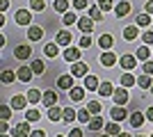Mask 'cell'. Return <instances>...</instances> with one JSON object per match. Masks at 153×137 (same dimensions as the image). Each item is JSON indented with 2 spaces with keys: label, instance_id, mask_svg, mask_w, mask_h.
<instances>
[{
  "label": "cell",
  "instance_id": "cell-44",
  "mask_svg": "<svg viewBox=\"0 0 153 137\" xmlns=\"http://www.w3.org/2000/svg\"><path fill=\"white\" fill-rule=\"evenodd\" d=\"M73 9L85 12V9H89V2H87V0H73Z\"/></svg>",
  "mask_w": 153,
  "mask_h": 137
},
{
  "label": "cell",
  "instance_id": "cell-33",
  "mask_svg": "<svg viewBox=\"0 0 153 137\" xmlns=\"http://www.w3.org/2000/svg\"><path fill=\"white\" fill-rule=\"evenodd\" d=\"M137 87H142V89H151V87H153V80H151V76L142 73L140 78H137Z\"/></svg>",
  "mask_w": 153,
  "mask_h": 137
},
{
  "label": "cell",
  "instance_id": "cell-25",
  "mask_svg": "<svg viewBox=\"0 0 153 137\" xmlns=\"http://www.w3.org/2000/svg\"><path fill=\"white\" fill-rule=\"evenodd\" d=\"M44 53H46V57H57V53H59V44H57V41H51V44H46V46H44Z\"/></svg>",
  "mask_w": 153,
  "mask_h": 137
},
{
  "label": "cell",
  "instance_id": "cell-50",
  "mask_svg": "<svg viewBox=\"0 0 153 137\" xmlns=\"http://www.w3.org/2000/svg\"><path fill=\"white\" fill-rule=\"evenodd\" d=\"M9 9V0H0V12H7Z\"/></svg>",
  "mask_w": 153,
  "mask_h": 137
},
{
  "label": "cell",
  "instance_id": "cell-8",
  "mask_svg": "<svg viewBox=\"0 0 153 137\" xmlns=\"http://www.w3.org/2000/svg\"><path fill=\"white\" fill-rule=\"evenodd\" d=\"M30 55H32V48L27 44H21V46L14 48V57H16V59H27Z\"/></svg>",
  "mask_w": 153,
  "mask_h": 137
},
{
  "label": "cell",
  "instance_id": "cell-48",
  "mask_svg": "<svg viewBox=\"0 0 153 137\" xmlns=\"http://www.w3.org/2000/svg\"><path fill=\"white\" fill-rule=\"evenodd\" d=\"M142 73H146V76H153V62H151V59L142 64Z\"/></svg>",
  "mask_w": 153,
  "mask_h": 137
},
{
  "label": "cell",
  "instance_id": "cell-60",
  "mask_svg": "<svg viewBox=\"0 0 153 137\" xmlns=\"http://www.w3.org/2000/svg\"><path fill=\"white\" fill-rule=\"evenodd\" d=\"M57 137H64V135H57Z\"/></svg>",
  "mask_w": 153,
  "mask_h": 137
},
{
  "label": "cell",
  "instance_id": "cell-29",
  "mask_svg": "<svg viewBox=\"0 0 153 137\" xmlns=\"http://www.w3.org/2000/svg\"><path fill=\"white\" fill-rule=\"evenodd\" d=\"M53 9L57 14H66L69 12V0H53Z\"/></svg>",
  "mask_w": 153,
  "mask_h": 137
},
{
  "label": "cell",
  "instance_id": "cell-45",
  "mask_svg": "<svg viewBox=\"0 0 153 137\" xmlns=\"http://www.w3.org/2000/svg\"><path fill=\"white\" fill-rule=\"evenodd\" d=\"M98 7H101L103 12H110V9H114V2L112 0H98Z\"/></svg>",
  "mask_w": 153,
  "mask_h": 137
},
{
  "label": "cell",
  "instance_id": "cell-38",
  "mask_svg": "<svg viewBox=\"0 0 153 137\" xmlns=\"http://www.w3.org/2000/svg\"><path fill=\"white\" fill-rule=\"evenodd\" d=\"M78 21H80V19H78L73 12H66V14L62 16V23H64V25H73V23H78Z\"/></svg>",
  "mask_w": 153,
  "mask_h": 137
},
{
  "label": "cell",
  "instance_id": "cell-1",
  "mask_svg": "<svg viewBox=\"0 0 153 137\" xmlns=\"http://www.w3.org/2000/svg\"><path fill=\"white\" fill-rule=\"evenodd\" d=\"M14 21L19 23V25H32V9H16L14 14Z\"/></svg>",
  "mask_w": 153,
  "mask_h": 137
},
{
  "label": "cell",
  "instance_id": "cell-55",
  "mask_svg": "<svg viewBox=\"0 0 153 137\" xmlns=\"http://www.w3.org/2000/svg\"><path fill=\"white\" fill-rule=\"evenodd\" d=\"M119 137H133V135H130V133H121Z\"/></svg>",
  "mask_w": 153,
  "mask_h": 137
},
{
  "label": "cell",
  "instance_id": "cell-30",
  "mask_svg": "<svg viewBox=\"0 0 153 137\" xmlns=\"http://www.w3.org/2000/svg\"><path fill=\"white\" fill-rule=\"evenodd\" d=\"M16 78H19V76H16V73H14L12 69H5V71L0 73V80H2L5 85H12V82H14Z\"/></svg>",
  "mask_w": 153,
  "mask_h": 137
},
{
  "label": "cell",
  "instance_id": "cell-14",
  "mask_svg": "<svg viewBox=\"0 0 153 137\" xmlns=\"http://www.w3.org/2000/svg\"><path fill=\"white\" fill-rule=\"evenodd\" d=\"M80 55H82V50H78V48H66V50H64V59L71 62V64L80 62Z\"/></svg>",
  "mask_w": 153,
  "mask_h": 137
},
{
  "label": "cell",
  "instance_id": "cell-15",
  "mask_svg": "<svg viewBox=\"0 0 153 137\" xmlns=\"http://www.w3.org/2000/svg\"><path fill=\"white\" fill-rule=\"evenodd\" d=\"M27 39H30V41H39V39H44V27H39V25H30V27H27Z\"/></svg>",
  "mask_w": 153,
  "mask_h": 137
},
{
  "label": "cell",
  "instance_id": "cell-57",
  "mask_svg": "<svg viewBox=\"0 0 153 137\" xmlns=\"http://www.w3.org/2000/svg\"><path fill=\"white\" fill-rule=\"evenodd\" d=\"M137 137H146V135H137Z\"/></svg>",
  "mask_w": 153,
  "mask_h": 137
},
{
  "label": "cell",
  "instance_id": "cell-39",
  "mask_svg": "<svg viewBox=\"0 0 153 137\" xmlns=\"http://www.w3.org/2000/svg\"><path fill=\"white\" fill-rule=\"evenodd\" d=\"M137 25L140 27H149L151 25V14H146V12L140 14V16H137Z\"/></svg>",
  "mask_w": 153,
  "mask_h": 137
},
{
  "label": "cell",
  "instance_id": "cell-6",
  "mask_svg": "<svg viewBox=\"0 0 153 137\" xmlns=\"http://www.w3.org/2000/svg\"><path fill=\"white\" fill-rule=\"evenodd\" d=\"M110 117H112V121H123V119H128V110L123 105H114L110 110Z\"/></svg>",
  "mask_w": 153,
  "mask_h": 137
},
{
  "label": "cell",
  "instance_id": "cell-12",
  "mask_svg": "<svg viewBox=\"0 0 153 137\" xmlns=\"http://www.w3.org/2000/svg\"><path fill=\"white\" fill-rule=\"evenodd\" d=\"M16 76H19V80H21V82H30V80H32V76H34V71H32V66H19Z\"/></svg>",
  "mask_w": 153,
  "mask_h": 137
},
{
  "label": "cell",
  "instance_id": "cell-36",
  "mask_svg": "<svg viewBox=\"0 0 153 137\" xmlns=\"http://www.w3.org/2000/svg\"><path fill=\"white\" fill-rule=\"evenodd\" d=\"M30 66H32V71L37 73V76H41V73L46 71V64L41 62V59H32V62H30Z\"/></svg>",
  "mask_w": 153,
  "mask_h": 137
},
{
  "label": "cell",
  "instance_id": "cell-28",
  "mask_svg": "<svg viewBox=\"0 0 153 137\" xmlns=\"http://www.w3.org/2000/svg\"><path fill=\"white\" fill-rule=\"evenodd\" d=\"M133 85H137V78H135L130 71H126L121 76V87H126V89H128V87H133Z\"/></svg>",
  "mask_w": 153,
  "mask_h": 137
},
{
  "label": "cell",
  "instance_id": "cell-3",
  "mask_svg": "<svg viewBox=\"0 0 153 137\" xmlns=\"http://www.w3.org/2000/svg\"><path fill=\"white\" fill-rule=\"evenodd\" d=\"M30 121H23V124H16L12 128V135L14 137H30Z\"/></svg>",
  "mask_w": 153,
  "mask_h": 137
},
{
  "label": "cell",
  "instance_id": "cell-56",
  "mask_svg": "<svg viewBox=\"0 0 153 137\" xmlns=\"http://www.w3.org/2000/svg\"><path fill=\"white\" fill-rule=\"evenodd\" d=\"M0 137H7V135H5V133H2V135H0Z\"/></svg>",
  "mask_w": 153,
  "mask_h": 137
},
{
  "label": "cell",
  "instance_id": "cell-23",
  "mask_svg": "<svg viewBox=\"0 0 153 137\" xmlns=\"http://www.w3.org/2000/svg\"><path fill=\"white\" fill-rule=\"evenodd\" d=\"M87 126H89V130H94V133L105 130V121H103V119L98 117V114H94V117H91V121H89Z\"/></svg>",
  "mask_w": 153,
  "mask_h": 137
},
{
  "label": "cell",
  "instance_id": "cell-27",
  "mask_svg": "<svg viewBox=\"0 0 153 137\" xmlns=\"http://www.w3.org/2000/svg\"><path fill=\"white\" fill-rule=\"evenodd\" d=\"M69 98H71V103L82 101V98H85V87H73V89L69 91Z\"/></svg>",
  "mask_w": 153,
  "mask_h": 137
},
{
  "label": "cell",
  "instance_id": "cell-13",
  "mask_svg": "<svg viewBox=\"0 0 153 137\" xmlns=\"http://www.w3.org/2000/svg\"><path fill=\"white\" fill-rule=\"evenodd\" d=\"M85 89L87 91H98V87H101V80L96 78V76H85Z\"/></svg>",
  "mask_w": 153,
  "mask_h": 137
},
{
  "label": "cell",
  "instance_id": "cell-53",
  "mask_svg": "<svg viewBox=\"0 0 153 137\" xmlns=\"http://www.w3.org/2000/svg\"><path fill=\"white\" fill-rule=\"evenodd\" d=\"M9 130V121H2V124H0V133H7Z\"/></svg>",
  "mask_w": 153,
  "mask_h": 137
},
{
  "label": "cell",
  "instance_id": "cell-16",
  "mask_svg": "<svg viewBox=\"0 0 153 137\" xmlns=\"http://www.w3.org/2000/svg\"><path fill=\"white\" fill-rule=\"evenodd\" d=\"M41 103H44L46 107H53V105H57V91H55V89L44 91V101H41Z\"/></svg>",
  "mask_w": 153,
  "mask_h": 137
},
{
  "label": "cell",
  "instance_id": "cell-21",
  "mask_svg": "<svg viewBox=\"0 0 153 137\" xmlns=\"http://www.w3.org/2000/svg\"><path fill=\"white\" fill-rule=\"evenodd\" d=\"M130 9H133V7H130V2H119V5L114 7V16H117V19H123V16H128V14H130Z\"/></svg>",
  "mask_w": 153,
  "mask_h": 137
},
{
  "label": "cell",
  "instance_id": "cell-32",
  "mask_svg": "<svg viewBox=\"0 0 153 137\" xmlns=\"http://www.w3.org/2000/svg\"><path fill=\"white\" fill-rule=\"evenodd\" d=\"M151 53H153V50H149V46H142V48H137V50H135V57L142 59V62H149Z\"/></svg>",
  "mask_w": 153,
  "mask_h": 137
},
{
  "label": "cell",
  "instance_id": "cell-19",
  "mask_svg": "<svg viewBox=\"0 0 153 137\" xmlns=\"http://www.w3.org/2000/svg\"><path fill=\"white\" fill-rule=\"evenodd\" d=\"M144 121H146V114H144V112H133V114H130V126H133V128H142Z\"/></svg>",
  "mask_w": 153,
  "mask_h": 137
},
{
  "label": "cell",
  "instance_id": "cell-52",
  "mask_svg": "<svg viewBox=\"0 0 153 137\" xmlns=\"http://www.w3.org/2000/svg\"><path fill=\"white\" fill-rule=\"evenodd\" d=\"M30 137H46V133H44V130H32Z\"/></svg>",
  "mask_w": 153,
  "mask_h": 137
},
{
  "label": "cell",
  "instance_id": "cell-5",
  "mask_svg": "<svg viewBox=\"0 0 153 137\" xmlns=\"http://www.w3.org/2000/svg\"><path fill=\"white\" fill-rule=\"evenodd\" d=\"M94 23H96V21L91 19V16H82V19L78 21V30L85 32V34H89L91 30H94Z\"/></svg>",
  "mask_w": 153,
  "mask_h": 137
},
{
  "label": "cell",
  "instance_id": "cell-17",
  "mask_svg": "<svg viewBox=\"0 0 153 137\" xmlns=\"http://www.w3.org/2000/svg\"><path fill=\"white\" fill-rule=\"evenodd\" d=\"M98 46H101L103 50H110V48L114 46V37H112V34H110V32L101 34V37H98Z\"/></svg>",
  "mask_w": 153,
  "mask_h": 137
},
{
  "label": "cell",
  "instance_id": "cell-35",
  "mask_svg": "<svg viewBox=\"0 0 153 137\" xmlns=\"http://www.w3.org/2000/svg\"><path fill=\"white\" fill-rule=\"evenodd\" d=\"M89 16H91V19L96 21V23H101V21H103V9L98 7V2L89 7Z\"/></svg>",
  "mask_w": 153,
  "mask_h": 137
},
{
  "label": "cell",
  "instance_id": "cell-49",
  "mask_svg": "<svg viewBox=\"0 0 153 137\" xmlns=\"http://www.w3.org/2000/svg\"><path fill=\"white\" fill-rule=\"evenodd\" d=\"M69 137H82V130H80V128H71V130H69Z\"/></svg>",
  "mask_w": 153,
  "mask_h": 137
},
{
  "label": "cell",
  "instance_id": "cell-22",
  "mask_svg": "<svg viewBox=\"0 0 153 137\" xmlns=\"http://www.w3.org/2000/svg\"><path fill=\"white\" fill-rule=\"evenodd\" d=\"M121 126H119V121H112V124H105V135H110V137H119L121 135Z\"/></svg>",
  "mask_w": 153,
  "mask_h": 137
},
{
  "label": "cell",
  "instance_id": "cell-61",
  "mask_svg": "<svg viewBox=\"0 0 153 137\" xmlns=\"http://www.w3.org/2000/svg\"><path fill=\"white\" fill-rule=\"evenodd\" d=\"M151 137H153V135H151Z\"/></svg>",
  "mask_w": 153,
  "mask_h": 137
},
{
  "label": "cell",
  "instance_id": "cell-31",
  "mask_svg": "<svg viewBox=\"0 0 153 137\" xmlns=\"http://www.w3.org/2000/svg\"><path fill=\"white\" fill-rule=\"evenodd\" d=\"M73 119H78V112L73 110V107H64L62 121H64V124H73Z\"/></svg>",
  "mask_w": 153,
  "mask_h": 137
},
{
  "label": "cell",
  "instance_id": "cell-18",
  "mask_svg": "<svg viewBox=\"0 0 153 137\" xmlns=\"http://www.w3.org/2000/svg\"><path fill=\"white\" fill-rule=\"evenodd\" d=\"M55 41H57L59 46H69L71 41H73V34L66 32V30H59V32L55 34Z\"/></svg>",
  "mask_w": 153,
  "mask_h": 137
},
{
  "label": "cell",
  "instance_id": "cell-10",
  "mask_svg": "<svg viewBox=\"0 0 153 137\" xmlns=\"http://www.w3.org/2000/svg\"><path fill=\"white\" fill-rule=\"evenodd\" d=\"M25 96H27V101H30V105H37V103H41V101H44V94H41L37 87H30Z\"/></svg>",
  "mask_w": 153,
  "mask_h": 137
},
{
  "label": "cell",
  "instance_id": "cell-54",
  "mask_svg": "<svg viewBox=\"0 0 153 137\" xmlns=\"http://www.w3.org/2000/svg\"><path fill=\"white\" fill-rule=\"evenodd\" d=\"M146 121H153V107H149V110H146Z\"/></svg>",
  "mask_w": 153,
  "mask_h": 137
},
{
  "label": "cell",
  "instance_id": "cell-4",
  "mask_svg": "<svg viewBox=\"0 0 153 137\" xmlns=\"http://www.w3.org/2000/svg\"><path fill=\"white\" fill-rule=\"evenodd\" d=\"M57 87H59L62 91H66V94H69V91L76 87V82H73V76H59V78H57Z\"/></svg>",
  "mask_w": 153,
  "mask_h": 137
},
{
  "label": "cell",
  "instance_id": "cell-26",
  "mask_svg": "<svg viewBox=\"0 0 153 137\" xmlns=\"http://www.w3.org/2000/svg\"><path fill=\"white\" fill-rule=\"evenodd\" d=\"M62 114H64V110H62V107H57V105L48 107V119H51L53 124H57L59 119H62Z\"/></svg>",
  "mask_w": 153,
  "mask_h": 137
},
{
  "label": "cell",
  "instance_id": "cell-7",
  "mask_svg": "<svg viewBox=\"0 0 153 137\" xmlns=\"http://www.w3.org/2000/svg\"><path fill=\"white\" fill-rule=\"evenodd\" d=\"M119 64H121V69H126V71H133L135 64H137V57L126 53V55H121V57H119Z\"/></svg>",
  "mask_w": 153,
  "mask_h": 137
},
{
  "label": "cell",
  "instance_id": "cell-24",
  "mask_svg": "<svg viewBox=\"0 0 153 137\" xmlns=\"http://www.w3.org/2000/svg\"><path fill=\"white\" fill-rule=\"evenodd\" d=\"M140 25H128V27H123V39L126 41H133V39H137L140 37V30H137Z\"/></svg>",
  "mask_w": 153,
  "mask_h": 137
},
{
  "label": "cell",
  "instance_id": "cell-41",
  "mask_svg": "<svg viewBox=\"0 0 153 137\" xmlns=\"http://www.w3.org/2000/svg\"><path fill=\"white\" fill-rule=\"evenodd\" d=\"M87 110H89L91 114H101V110H103V105L98 103V101H89V103H87Z\"/></svg>",
  "mask_w": 153,
  "mask_h": 137
},
{
  "label": "cell",
  "instance_id": "cell-20",
  "mask_svg": "<svg viewBox=\"0 0 153 137\" xmlns=\"http://www.w3.org/2000/svg\"><path fill=\"white\" fill-rule=\"evenodd\" d=\"M27 103H30V101H27V96H21V94H19V96H14L12 101H9V105H12L14 110H25Z\"/></svg>",
  "mask_w": 153,
  "mask_h": 137
},
{
  "label": "cell",
  "instance_id": "cell-2",
  "mask_svg": "<svg viewBox=\"0 0 153 137\" xmlns=\"http://www.w3.org/2000/svg\"><path fill=\"white\" fill-rule=\"evenodd\" d=\"M112 98H114V105H126L128 101H130V94H128L126 87H119V89H114Z\"/></svg>",
  "mask_w": 153,
  "mask_h": 137
},
{
  "label": "cell",
  "instance_id": "cell-58",
  "mask_svg": "<svg viewBox=\"0 0 153 137\" xmlns=\"http://www.w3.org/2000/svg\"><path fill=\"white\" fill-rule=\"evenodd\" d=\"M101 137H110V135H101Z\"/></svg>",
  "mask_w": 153,
  "mask_h": 137
},
{
  "label": "cell",
  "instance_id": "cell-43",
  "mask_svg": "<svg viewBox=\"0 0 153 137\" xmlns=\"http://www.w3.org/2000/svg\"><path fill=\"white\" fill-rule=\"evenodd\" d=\"M44 7H46L44 0H30V9L32 12H44Z\"/></svg>",
  "mask_w": 153,
  "mask_h": 137
},
{
  "label": "cell",
  "instance_id": "cell-46",
  "mask_svg": "<svg viewBox=\"0 0 153 137\" xmlns=\"http://www.w3.org/2000/svg\"><path fill=\"white\" fill-rule=\"evenodd\" d=\"M142 41H144V46H153V32L151 30L142 32Z\"/></svg>",
  "mask_w": 153,
  "mask_h": 137
},
{
  "label": "cell",
  "instance_id": "cell-9",
  "mask_svg": "<svg viewBox=\"0 0 153 137\" xmlns=\"http://www.w3.org/2000/svg\"><path fill=\"white\" fill-rule=\"evenodd\" d=\"M87 69H89V66L85 64V62H76L73 69H71V76H73V78H85V76H89Z\"/></svg>",
  "mask_w": 153,
  "mask_h": 137
},
{
  "label": "cell",
  "instance_id": "cell-51",
  "mask_svg": "<svg viewBox=\"0 0 153 137\" xmlns=\"http://www.w3.org/2000/svg\"><path fill=\"white\" fill-rule=\"evenodd\" d=\"M144 12H146V14H151V16H153V0H149V2H146V7H144Z\"/></svg>",
  "mask_w": 153,
  "mask_h": 137
},
{
  "label": "cell",
  "instance_id": "cell-11",
  "mask_svg": "<svg viewBox=\"0 0 153 137\" xmlns=\"http://www.w3.org/2000/svg\"><path fill=\"white\" fill-rule=\"evenodd\" d=\"M101 64L105 66V69H112V66L117 64V55H114L112 50H105V53L101 55Z\"/></svg>",
  "mask_w": 153,
  "mask_h": 137
},
{
  "label": "cell",
  "instance_id": "cell-37",
  "mask_svg": "<svg viewBox=\"0 0 153 137\" xmlns=\"http://www.w3.org/2000/svg\"><path fill=\"white\" fill-rule=\"evenodd\" d=\"M98 94H101V96H110V94H114V87H112V82H101V87H98Z\"/></svg>",
  "mask_w": 153,
  "mask_h": 137
},
{
  "label": "cell",
  "instance_id": "cell-47",
  "mask_svg": "<svg viewBox=\"0 0 153 137\" xmlns=\"http://www.w3.org/2000/svg\"><path fill=\"white\" fill-rule=\"evenodd\" d=\"M91 44H94V41H91L89 34H82V37H80V48H91Z\"/></svg>",
  "mask_w": 153,
  "mask_h": 137
},
{
  "label": "cell",
  "instance_id": "cell-42",
  "mask_svg": "<svg viewBox=\"0 0 153 137\" xmlns=\"http://www.w3.org/2000/svg\"><path fill=\"white\" fill-rule=\"evenodd\" d=\"M9 117H12V107H9V105H0V119H2V121H9Z\"/></svg>",
  "mask_w": 153,
  "mask_h": 137
},
{
  "label": "cell",
  "instance_id": "cell-34",
  "mask_svg": "<svg viewBox=\"0 0 153 137\" xmlns=\"http://www.w3.org/2000/svg\"><path fill=\"white\" fill-rule=\"evenodd\" d=\"M39 119H41V112H39L37 107H30V110L25 112V121H30V124H37Z\"/></svg>",
  "mask_w": 153,
  "mask_h": 137
},
{
  "label": "cell",
  "instance_id": "cell-59",
  "mask_svg": "<svg viewBox=\"0 0 153 137\" xmlns=\"http://www.w3.org/2000/svg\"><path fill=\"white\" fill-rule=\"evenodd\" d=\"M151 94H153V87H151Z\"/></svg>",
  "mask_w": 153,
  "mask_h": 137
},
{
  "label": "cell",
  "instance_id": "cell-40",
  "mask_svg": "<svg viewBox=\"0 0 153 137\" xmlns=\"http://www.w3.org/2000/svg\"><path fill=\"white\" fill-rule=\"evenodd\" d=\"M89 114H91V112L87 110V107H85V110H78V121H80V124H89V121H91Z\"/></svg>",
  "mask_w": 153,
  "mask_h": 137
}]
</instances>
